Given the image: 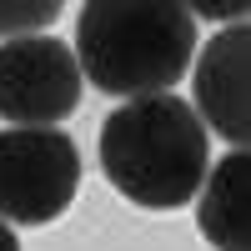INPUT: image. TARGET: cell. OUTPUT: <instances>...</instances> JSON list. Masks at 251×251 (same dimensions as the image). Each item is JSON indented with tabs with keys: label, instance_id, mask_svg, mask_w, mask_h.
Returning a JSON list of instances; mask_svg holds the SVG:
<instances>
[{
	"label": "cell",
	"instance_id": "obj_1",
	"mask_svg": "<svg viewBox=\"0 0 251 251\" xmlns=\"http://www.w3.org/2000/svg\"><path fill=\"white\" fill-rule=\"evenodd\" d=\"M211 166V131L171 91L126 96L100 126V171L126 201L146 211H176L196 196Z\"/></svg>",
	"mask_w": 251,
	"mask_h": 251
},
{
	"label": "cell",
	"instance_id": "obj_3",
	"mask_svg": "<svg viewBox=\"0 0 251 251\" xmlns=\"http://www.w3.org/2000/svg\"><path fill=\"white\" fill-rule=\"evenodd\" d=\"M80 191V151L60 126L0 131V216L10 226H46L71 211Z\"/></svg>",
	"mask_w": 251,
	"mask_h": 251
},
{
	"label": "cell",
	"instance_id": "obj_5",
	"mask_svg": "<svg viewBox=\"0 0 251 251\" xmlns=\"http://www.w3.org/2000/svg\"><path fill=\"white\" fill-rule=\"evenodd\" d=\"M191 91H196V116L206 131H216L226 146L251 141V96H246V71H251V30L246 20H226V30H216L201 46Z\"/></svg>",
	"mask_w": 251,
	"mask_h": 251
},
{
	"label": "cell",
	"instance_id": "obj_2",
	"mask_svg": "<svg viewBox=\"0 0 251 251\" xmlns=\"http://www.w3.org/2000/svg\"><path fill=\"white\" fill-rule=\"evenodd\" d=\"M196 15L181 0H86L75 20V66L106 96L171 91L191 71Z\"/></svg>",
	"mask_w": 251,
	"mask_h": 251
},
{
	"label": "cell",
	"instance_id": "obj_7",
	"mask_svg": "<svg viewBox=\"0 0 251 251\" xmlns=\"http://www.w3.org/2000/svg\"><path fill=\"white\" fill-rule=\"evenodd\" d=\"M60 5L66 0H0V40L46 30L50 20H60Z\"/></svg>",
	"mask_w": 251,
	"mask_h": 251
},
{
	"label": "cell",
	"instance_id": "obj_4",
	"mask_svg": "<svg viewBox=\"0 0 251 251\" xmlns=\"http://www.w3.org/2000/svg\"><path fill=\"white\" fill-rule=\"evenodd\" d=\"M86 75L55 35H5L0 46V116L10 126H60L80 106Z\"/></svg>",
	"mask_w": 251,
	"mask_h": 251
},
{
	"label": "cell",
	"instance_id": "obj_8",
	"mask_svg": "<svg viewBox=\"0 0 251 251\" xmlns=\"http://www.w3.org/2000/svg\"><path fill=\"white\" fill-rule=\"evenodd\" d=\"M181 5L201 20H241L251 0H181Z\"/></svg>",
	"mask_w": 251,
	"mask_h": 251
},
{
	"label": "cell",
	"instance_id": "obj_9",
	"mask_svg": "<svg viewBox=\"0 0 251 251\" xmlns=\"http://www.w3.org/2000/svg\"><path fill=\"white\" fill-rule=\"evenodd\" d=\"M0 251H20V236L10 231V221L0 216Z\"/></svg>",
	"mask_w": 251,
	"mask_h": 251
},
{
	"label": "cell",
	"instance_id": "obj_6",
	"mask_svg": "<svg viewBox=\"0 0 251 251\" xmlns=\"http://www.w3.org/2000/svg\"><path fill=\"white\" fill-rule=\"evenodd\" d=\"M196 226L216 251H251V161L246 146H231V156L206 166L196 186Z\"/></svg>",
	"mask_w": 251,
	"mask_h": 251
}]
</instances>
